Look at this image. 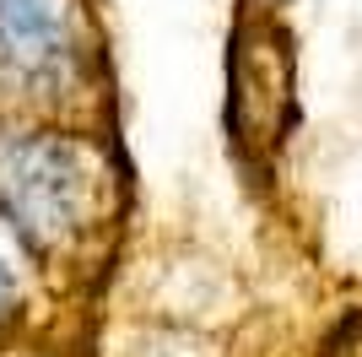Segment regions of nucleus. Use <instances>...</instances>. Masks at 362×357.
I'll use <instances>...</instances> for the list:
<instances>
[{
    "label": "nucleus",
    "mask_w": 362,
    "mask_h": 357,
    "mask_svg": "<svg viewBox=\"0 0 362 357\" xmlns=\"http://www.w3.org/2000/svg\"><path fill=\"white\" fill-rule=\"evenodd\" d=\"M108 163L98 141L60 125H0V222L38 260L76 249L103 217Z\"/></svg>",
    "instance_id": "obj_1"
},
{
    "label": "nucleus",
    "mask_w": 362,
    "mask_h": 357,
    "mask_svg": "<svg viewBox=\"0 0 362 357\" xmlns=\"http://www.w3.org/2000/svg\"><path fill=\"white\" fill-rule=\"evenodd\" d=\"M87 0H0V71L28 92H65L87 76Z\"/></svg>",
    "instance_id": "obj_2"
},
{
    "label": "nucleus",
    "mask_w": 362,
    "mask_h": 357,
    "mask_svg": "<svg viewBox=\"0 0 362 357\" xmlns=\"http://www.w3.org/2000/svg\"><path fill=\"white\" fill-rule=\"evenodd\" d=\"M16 293H22V282H16V266L6 260V254H0V314L16 303Z\"/></svg>",
    "instance_id": "obj_3"
}]
</instances>
